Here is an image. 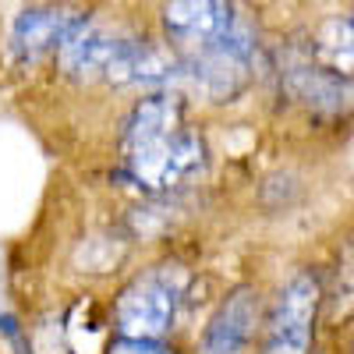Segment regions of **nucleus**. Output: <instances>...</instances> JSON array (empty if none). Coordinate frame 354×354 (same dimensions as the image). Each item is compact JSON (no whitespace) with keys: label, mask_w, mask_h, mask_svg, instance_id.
<instances>
[{"label":"nucleus","mask_w":354,"mask_h":354,"mask_svg":"<svg viewBox=\"0 0 354 354\" xmlns=\"http://www.w3.org/2000/svg\"><path fill=\"white\" fill-rule=\"evenodd\" d=\"M135 46V36H121L110 32V28L88 21V15L71 28V36L61 43L57 50V61H61V71L68 78L78 82H110L121 85L128 53Z\"/></svg>","instance_id":"nucleus-5"},{"label":"nucleus","mask_w":354,"mask_h":354,"mask_svg":"<svg viewBox=\"0 0 354 354\" xmlns=\"http://www.w3.org/2000/svg\"><path fill=\"white\" fill-rule=\"evenodd\" d=\"M163 39L181 82L213 103H230L252 78L255 36L234 0H167Z\"/></svg>","instance_id":"nucleus-1"},{"label":"nucleus","mask_w":354,"mask_h":354,"mask_svg":"<svg viewBox=\"0 0 354 354\" xmlns=\"http://www.w3.org/2000/svg\"><path fill=\"white\" fill-rule=\"evenodd\" d=\"M322 287L312 270L294 273L270 308L266 319L262 354H308L315 340V319H319Z\"/></svg>","instance_id":"nucleus-4"},{"label":"nucleus","mask_w":354,"mask_h":354,"mask_svg":"<svg viewBox=\"0 0 354 354\" xmlns=\"http://www.w3.org/2000/svg\"><path fill=\"white\" fill-rule=\"evenodd\" d=\"M106 354H177L170 344L163 340H135V337H117Z\"/></svg>","instance_id":"nucleus-9"},{"label":"nucleus","mask_w":354,"mask_h":354,"mask_svg":"<svg viewBox=\"0 0 354 354\" xmlns=\"http://www.w3.org/2000/svg\"><path fill=\"white\" fill-rule=\"evenodd\" d=\"M259 326V290L234 287L220 308L213 312L209 326L202 333L198 354H241Z\"/></svg>","instance_id":"nucleus-6"},{"label":"nucleus","mask_w":354,"mask_h":354,"mask_svg":"<svg viewBox=\"0 0 354 354\" xmlns=\"http://www.w3.org/2000/svg\"><path fill=\"white\" fill-rule=\"evenodd\" d=\"M85 15L64 11V8H28L18 15L11 28V53L18 64H39L43 57L57 53L61 43L71 36V28Z\"/></svg>","instance_id":"nucleus-7"},{"label":"nucleus","mask_w":354,"mask_h":354,"mask_svg":"<svg viewBox=\"0 0 354 354\" xmlns=\"http://www.w3.org/2000/svg\"><path fill=\"white\" fill-rule=\"evenodd\" d=\"M185 290H188V273L177 262H160L135 273L113 298L117 337L163 340L177 322Z\"/></svg>","instance_id":"nucleus-3"},{"label":"nucleus","mask_w":354,"mask_h":354,"mask_svg":"<svg viewBox=\"0 0 354 354\" xmlns=\"http://www.w3.org/2000/svg\"><path fill=\"white\" fill-rule=\"evenodd\" d=\"M121 163L131 181L167 195L188 185L205 167V142L188 121L181 93H149L121 128Z\"/></svg>","instance_id":"nucleus-2"},{"label":"nucleus","mask_w":354,"mask_h":354,"mask_svg":"<svg viewBox=\"0 0 354 354\" xmlns=\"http://www.w3.org/2000/svg\"><path fill=\"white\" fill-rule=\"evenodd\" d=\"M287 75H290L294 96L305 100L308 106L340 110V106L347 103V78H344V75H333V71H326V68H319L315 61L294 64V68H287Z\"/></svg>","instance_id":"nucleus-8"}]
</instances>
